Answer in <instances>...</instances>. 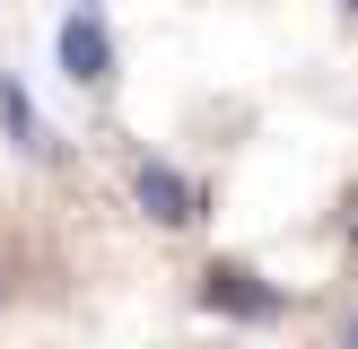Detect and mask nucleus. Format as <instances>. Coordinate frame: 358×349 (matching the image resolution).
Here are the masks:
<instances>
[{
	"mask_svg": "<svg viewBox=\"0 0 358 349\" xmlns=\"http://www.w3.org/2000/svg\"><path fill=\"white\" fill-rule=\"evenodd\" d=\"M201 306H210V314H236V323H271V314H280V288H262L254 271L219 262V271L201 279Z\"/></svg>",
	"mask_w": 358,
	"mask_h": 349,
	"instance_id": "nucleus-2",
	"label": "nucleus"
},
{
	"mask_svg": "<svg viewBox=\"0 0 358 349\" xmlns=\"http://www.w3.org/2000/svg\"><path fill=\"white\" fill-rule=\"evenodd\" d=\"M350 244H358V218H350Z\"/></svg>",
	"mask_w": 358,
	"mask_h": 349,
	"instance_id": "nucleus-5",
	"label": "nucleus"
},
{
	"mask_svg": "<svg viewBox=\"0 0 358 349\" xmlns=\"http://www.w3.org/2000/svg\"><path fill=\"white\" fill-rule=\"evenodd\" d=\"M350 341H358V323H350Z\"/></svg>",
	"mask_w": 358,
	"mask_h": 349,
	"instance_id": "nucleus-7",
	"label": "nucleus"
},
{
	"mask_svg": "<svg viewBox=\"0 0 358 349\" xmlns=\"http://www.w3.org/2000/svg\"><path fill=\"white\" fill-rule=\"evenodd\" d=\"M341 9H358V0H341Z\"/></svg>",
	"mask_w": 358,
	"mask_h": 349,
	"instance_id": "nucleus-6",
	"label": "nucleus"
},
{
	"mask_svg": "<svg viewBox=\"0 0 358 349\" xmlns=\"http://www.w3.org/2000/svg\"><path fill=\"white\" fill-rule=\"evenodd\" d=\"M131 201L149 209L157 227H192V218H201V192H192V174H175V166H157V157H149V166L131 174Z\"/></svg>",
	"mask_w": 358,
	"mask_h": 349,
	"instance_id": "nucleus-1",
	"label": "nucleus"
},
{
	"mask_svg": "<svg viewBox=\"0 0 358 349\" xmlns=\"http://www.w3.org/2000/svg\"><path fill=\"white\" fill-rule=\"evenodd\" d=\"M62 70H70L79 87H96L105 70H114V35L96 27V9H79V17L62 27Z\"/></svg>",
	"mask_w": 358,
	"mask_h": 349,
	"instance_id": "nucleus-3",
	"label": "nucleus"
},
{
	"mask_svg": "<svg viewBox=\"0 0 358 349\" xmlns=\"http://www.w3.org/2000/svg\"><path fill=\"white\" fill-rule=\"evenodd\" d=\"M0 122H9L17 149H44V131H35V105H27V87H17V79H0Z\"/></svg>",
	"mask_w": 358,
	"mask_h": 349,
	"instance_id": "nucleus-4",
	"label": "nucleus"
}]
</instances>
